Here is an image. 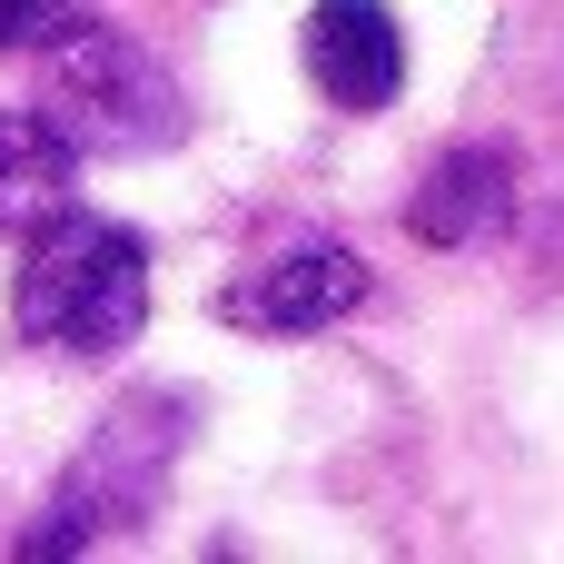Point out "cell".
<instances>
[{
	"instance_id": "cell-6",
	"label": "cell",
	"mask_w": 564,
	"mask_h": 564,
	"mask_svg": "<svg viewBox=\"0 0 564 564\" xmlns=\"http://www.w3.org/2000/svg\"><path fill=\"white\" fill-rule=\"evenodd\" d=\"M506 218H516V159H506V149H446V159L426 169L416 208H406V228H416L426 248H476V238H496Z\"/></svg>"
},
{
	"instance_id": "cell-8",
	"label": "cell",
	"mask_w": 564,
	"mask_h": 564,
	"mask_svg": "<svg viewBox=\"0 0 564 564\" xmlns=\"http://www.w3.org/2000/svg\"><path fill=\"white\" fill-rule=\"evenodd\" d=\"M59 20H69V0H0V50H20V40L59 30Z\"/></svg>"
},
{
	"instance_id": "cell-5",
	"label": "cell",
	"mask_w": 564,
	"mask_h": 564,
	"mask_svg": "<svg viewBox=\"0 0 564 564\" xmlns=\"http://www.w3.org/2000/svg\"><path fill=\"white\" fill-rule=\"evenodd\" d=\"M307 79L337 99V109H387L406 89V30L387 0H317L307 10Z\"/></svg>"
},
{
	"instance_id": "cell-2",
	"label": "cell",
	"mask_w": 564,
	"mask_h": 564,
	"mask_svg": "<svg viewBox=\"0 0 564 564\" xmlns=\"http://www.w3.org/2000/svg\"><path fill=\"white\" fill-rule=\"evenodd\" d=\"M40 119L79 159H139V149L178 139V89L129 30L59 20V30H40Z\"/></svg>"
},
{
	"instance_id": "cell-1",
	"label": "cell",
	"mask_w": 564,
	"mask_h": 564,
	"mask_svg": "<svg viewBox=\"0 0 564 564\" xmlns=\"http://www.w3.org/2000/svg\"><path fill=\"white\" fill-rule=\"evenodd\" d=\"M149 327V248L119 218H89L79 198L30 228L20 258V337L59 357H119Z\"/></svg>"
},
{
	"instance_id": "cell-7",
	"label": "cell",
	"mask_w": 564,
	"mask_h": 564,
	"mask_svg": "<svg viewBox=\"0 0 564 564\" xmlns=\"http://www.w3.org/2000/svg\"><path fill=\"white\" fill-rule=\"evenodd\" d=\"M69 178H79V149L40 119V109H0V228H40L69 208Z\"/></svg>"
},
{
	"instance_id": "cell-4",
	"label": "cell",
	"mask_w": 564,
	"mask_h": 564,
	"mask_svg": "<svg viewBox=\"0 0 564 564\" xmlns=\"http://www.w3.org/2000/svg\"><path fill=\"white\" fill-rule=\"evenodd\" d=\"M149 426V406H119L109 416V436H99V456L59 486V525H40L30 535V555H69V545H89L99 525H129L149 496H159V476H169V436H139Z\"/></svg>"
},
{
	"instance_id": "cell-3",
	"label": "cell",
	"mask_w": 564,
	"mask_h": 564,
	"mask_svg": "<svg viewBox=\"0 0 564 564\" xmlns=\"http://www.w3.org/2000/svg\"><path fill=\"white\" fill-rule=\"evenodd\" d=\"M347 307H367V258L347 238H297L288 258H268L238 288H218V317L248 327V337H317Z\"/></svg>"
}]
</instances>
